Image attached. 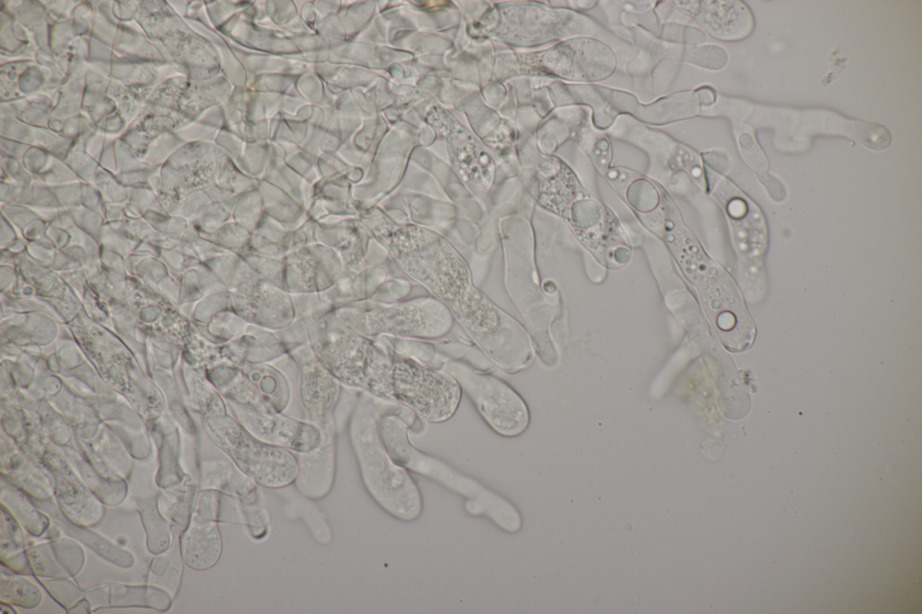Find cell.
I'll list each match as a JSON object with an SVG mask.
<instances>
[{
  "mask_svg": "<svg viewBox=\"0 0 922 614\" xmlns=\"http://www.w3.org/2000/svg\"><path fill=\"white\" fill-rule=\"evenodd\" d=\"M222 538L218 521L190 520L181 541V556L185 564L197 571L214 566L222 553Z\"/></svg>",
  "mask_w": 922,
  "mask_h": 614,
  "instance_id": "14",
  "label": "cell"
},
{
  "mask_svg": "<svg viewBox=\"0 0 922 614\" xmlns=\"http://www.w3.org/2000/svg\"><path fill=\"white\" fill-rule=\"evenodd\" d=\"M392 386L394 402L434 423L443 422L454 415L462 393L458 383L447 373L397 354L393 366Z\"/></svg>",
  "mask_w": 922,
  "mask_h": 614,
  "instance_id": "7",
  "label": "cell"
},
{
  "mask_svg": "<svg viewBox=\"0 0 922 614\" xmlns=\"http://www.w3.org/2000/svg\"><path fill=\"white\" fill-rule=\"evenodd\" d=\"M59 520H60V519H59ZM60 521L69 534L86 543L106 560H109L122 567H131L133 564L134 558L128 551H125L110 541L105 540L100 535L87 529L86 527L76 525L66 518Z\"/></svg>",
  "mask_w": 922,
  "mask_h": 614,
  "instance_id": "20",
  "label": "cell"
},
{
  "mask_svg": "<svg viewBox=\"0 0 922 614\" xmlns=\"http://www.w3.org/2000/svg\"><path fill=\"white\" fill-rule=\"evenodd\" d=\"M1 501L22 527L32 535L39 537L48 530V517L29 502L20 489L3 487Z\"/></svg>",
  "mask_w": 922,
  "mask_h": 614,
  "instance_id": "18",
  "label": "cell"
},
{
  "mask_svg": "<svg viewBox=\"0 0 922 614\" xmlns=\"http://www.w3.org/2000/svg\"><path fill=\"white\" fill-rule=\"evenodd\" d=\"M43 599L38 586L23 578L20 573H1L0 600L11 605L34 609Z\"/></svg>",
  "mask_w": 922,
  "mask_h": 614,
  "instance_id": "19",
  "label": "cell"
},
{
  "mask_svg": "<svg viewBox=\"0 0 922 614\" xmlns=\"http://www.w3.org/2000/svg\"><path fill=\"white\" fill-rule=\"evenodd\" d=\"M321 430L322 441L319 448L309 454H299V469L294 481L299 490L312 499L327 495L334 478L335 446L332 424Z\"/></svg>",
  "mask_w": 922,
  "mask_h": 614,
  "instance_id": "11",
  "label": "cell"
},
{
  "mask_svg": "<svg viewBox=\"0 0 922 614\" xmlns=\"http://www.w3.org/2000/svg\"><path fill=\"white\" fill-rule=\"evenodd\" d=\"M221 503V492L215 489H203L197 497L190 520L218 521Z\"/></svg>",
  "mask_w": 922,
  "mask_h": 614,
  "instance_id": "23",
  "label": "cell"
},
{
  "mask_svg": "<svg viewBox=\"0 0 922 614\" xmlns=\"http://www.w3.org/2000/svg\"><path fill=\"white\" fill-rule=\"evenodd\" d=\"M361 222L407 275L449 310L484 354L494 357L507 348L516 321L475 287L466 261L445 238L383 214Z\"/></svg>",
  "mask_w": 922,
  "mask_h": 614,
  "instance_id": "1",
  "label": "cell"
},
{
  "mask_svg": "<svg viewBox=\"0 0 922 614\" xmlns=\"http://www.w3.org/2000/svg\"><path fill=\"white\" fill-rule=\"evenodd\" d=\"M27 555L32 572L39 576L52 578L69 576L56 559L50 543L38 544L28 547Z\"/></svg>",
  "mask_w": 922,
  "mask_h": 614,
  "instance_id": "21",
  "label": "cell"
},
{
  "mask_svg": "<svg viewBox=\"0 0 922 614\" xmlns=\"http://www.w3.org/2000/svg\"><path fill=\"white\" fill-rule=\"evenodd\" d=\"M378 406L363 394L351 423V438L364 484L373 499L392 516L406 521L422 510L420 490L407 468L396 463L384 445L378 429Z\"/></svg>",
  "mask_w": 922,
  "mask_h": 614,
  "instance_id": "2",
  "label": "cell"
},
{
  "mask_svg": "<svg viewBox=\"0 0 922 614\" xmlns=\"http://www.w3.org/2000/svg\"><path fill=\"white\" fill-rule=\"evenodd\" d=\"M336 320L345 323L333 328L365 337L391 335L399 338L437 339L453 324L449 310L435 297H421L396 303L341 308Z\"/></svg>",
  "mask_w": 922,
  "mask_h": 614,
  "instance_id": "4",
  "label": "cell"
},
{
  "mask_svg": "<svg viewBox=\"0 0 922 614\" xmlns=\"http://www.w3.org/2000/svg\"><path fill=\"white\" fill-rule=\"evenodd\" d=\"M699 21L711 35L726 41L744 39L754 29L753 15L740 1L708 2Z\"/></svg>",
  "mask_w": 922,
  "mask_h": 614,
  "instance_id": "15",
  "label": "cell"
},
{
  "mask_svg": "<svg viewBox=\"0 0 922 614\" xmlns=\"http://www.w3.org/2000/svg\"><path fill=\"white\" fill-rule=\"evenodd\" d=\"M344 270L339 253L323 244L303 246L285 257V290L313 293L333 286Z\"/></svg>",
  "mask_w": 922,
  "mask_h": 614,
  "instance_id": "9",
  "label": "cell"
},
{
  "mask_svg": "<svg viewBox=\"0 0 922 614\" xmlns=\"http://www.w3.org/2000/svg\"><path fill=\"white\" fill-rule=\"evenodd\" d=\"M1 559L21 574L32 573L27 549H25L24 534L22 525L12 513L2 504L1 511Z\"/></svg>",
  "mask_w": 922,
  "mask_h": 614,
  "instance_id": "16",
  "label": "cell"
},
{
  "mask_svg": "<svg viewBox=\"0 0 922 614\" xmlns=\"http://www.w3.org/2000/svg\"><path fill=\"white\" fill-rule=\"evenodd\" d=\"M235 419L258 438L295 451L309 454L321 444V429L312 423L281 414L279 411L261 412L229 402Z\"/></svg>",
  "mask_w": 922,
  "mask_h": 614,
  "instance_id": "8",
  "label": "cell"
},
{
  "mask_svg": "<svg viewBox=\"0 0 922 614\" xmlns=\"http://www.w3.org/2000/svg\"><path fill=\"white\" fill-rule=\"evenodd\" d=\"M285 291L260 279L230 290V306L243 321L261 327L281 329L294 317L293 299Z\"/></svg>",
  "mask_w": 922,
  "mask_h": 614,
  "instance_id": "10",
  "label": "cell"
},
{
  "mask_svg": "<svg viewBox=\"0 0 922 614\" xmlns=\"http://www.w3.org/2000/svg\"><path fill=\"white\" fill-rule=\"evenodd\" d=\"M204 426L212 440L255 483L274 489L295 481L299 464L291 450L258 438L227 413L206 415Z\"/></svg>",
  "mask_w": 922,
  "mask_h": 614,
  "instance_id": "5",
  "label": "cell"
},
{
  "mask_svg": "<svg viewBox=\"0 0 922 614\" xmlns=\"http://www.w3.org/2000/svg\"><path fill=\"white\" fill-rule=\"evenodd\" d=\"M301 388L302 402L312 423L321 429L331 421L339 386L318 359L312 357L303 363Z\"/></svg>",
  "mask_w": 922,
  "mask_h": 614,
  "instance_id": "12",
  "label": "cell"
},
{
  "mask_svg": "<svg viewBox=\"0 0 922 614\" xmlns=\"http://www.w3.org/2000/svg\"><path fill=\"white\" fill-rule=\"evenodd\" d=\"M53 493L59 511L70 522L89 527L102 519L104 511L103 502L76 476L58 474Z\"/></svg>",
  "mask_w": 922,
  "mask_h": 614,
  "instance_id": "13",
  "label": "cell"
},
{
  "mask_svg": "<svg viewBox=\"0 0 922 614\" xmlns=\"http://www.w3.org/2000/svg\"><path fill=\"white\" fill-rule=\"evenodd\" d=\"M312 343L320 363L334 377L376 398L394 402L392 372L394 349L357 333L321 327Z\"/></svg>",
  "mask_w": 922,
  "mask_h": 614,
  "instance_id": "3",
  "label": "cell"
},
{
  "mask_svg": "<svg viewBox=\"0 0 922 614\" xmlns=\"http://www.w3.org/2000/svg\"><path fill=\"white\" fill-rule=\"evenodd\" d=\"M439 369L456 379L494 432L511 438L527 429L529 408L506 382L463 360L447 359Z\"/></svg>",
  "mask_w": 922,
  "mask_h": 614,
  "instance_id": "6",
  "label": "cell"
},
{
  "mask_svg": "<svg viewBox=\"0 0 922 614\" xmlns=\"http://www.w3.org/2000/svg\"><path fill=\"white\" fill-rule=\"evenodd\" d=\"M139 512L147 535L148 549L153 554L166 551L171 540L170 523L160 512L155 496L137 499Z\"/></svg>",
  "mask_w": 922,
  "mask_h": 614,
  "instance_id": "17",
  "label": "cell"
},
{
  "mask_svg": "<svg viewBox=\"0 0 922 614\" xmlns=\"http://www.w3.org/2000/svg\"><path fill=\"white\" fill-rule=\"evenodd\" d=\"M50 545L56 559L69 576L77 574L81 570L85 555L77 543L70 538L61 537L53 540Z\"/></svg>",
  "mask_w": 922,
  "mask_h": 614,
  "instance_id": "22",
  "label": "cell"
}]
</instances>
